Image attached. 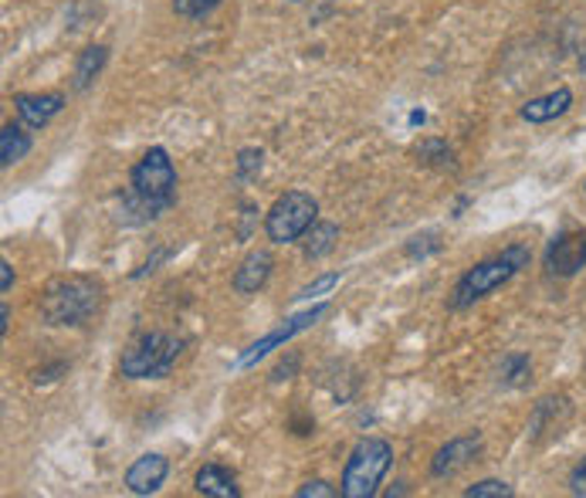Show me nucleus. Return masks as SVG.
<instances>
[{
    "instance_id": "1",
    "label": "nucleus",
    "mask_w": 586,
    "mask_h": 498,
    "mask_svg": "<svg viewBox=\"0 0 586 498\" xmlns=\"http://www.w3.org/2000/svg\"><path fill=\"white\" fill-rule=\"evenodd\" d=\"M177 204V167L164 146L146 149L129 173L123 194V224H149Z\"/></svg>"
},
{
    "instance_id": "2",
    "label": "nucleus",
    "mask_w": 586,
    "mask_h": 498,
    "mask_svg": "<svg viewBox=\"0 0 586 498\" xmlns=\"http://www.w3.org/2000/svg\"><path fill=\"white\" fill-rule=\"evenodd\" d=\"M37 309L48 326H89L102 309V285L89 275H61L42 292Z\"/></svg>"
},
{
    "instance_id": "3",
    "label": "nucleus",
    "mask_w": 586,
    "mask_h": 498,
    "mask_svg": "<svg viewBox=\"0 0 586 498\" xmlns=\"http://www.w3.org/2000/svg\"><path fill=\"white\" fill-rule=\"evenodd\" d=\"M529 261H532V251L526 245H509L502 254L478 261L475 268H467V272L458 279V285H454V292L448 298V309L451 313L472 309L475 302L488 298L495 288L509 285L522 272V268H529Z\"/></svg>"
},
{
    "instance_id": "4",
    "label": "nucleus",
    "mask_w": 586,
    "mask_h": 498,
    "mask_svg": "<svg viewBox=\"0 0 586 498\" xmlns=\"http://www.w3.org/2000/svg\"><path fill=\"white\" fill-rule=\"evenodd\" d=\"M390 468H394V444L386 438L357 441L346 457L342 482H339L342 498H373Z\"/></svg>"
},
{
    "instance_id": "5",
    "label": "nucleus",
    "mask_w": 586,
    "mask_h": 498,
    "mask_svg": "<svg viewBox=\"0 0 586 498\" xmlns=\"http://www.w3.org/2000/svg\"><path fill=\"white\" fill-rule=\"evenodd\" d=\"M180 356H183V339L177 332L153 329V332L136 336L123 350L120 373L126 380H164L173 373Z\"/></svg>"
},
{
    "instance_id": "6",
    "label": "nucleus",
    "mask_w": 586,
    "mask_h": 498,
    "mask_svg": "<svg viewBox=\"0 0 586 498\" xmlns=\"http://www.w3.org/2000/svg\"><path fill=\"white\" fill-rule=\"evenodd\" d=\"M319 220V201L308 190H285V194L268 207L264 235L271 245H295L305 231Z\"/></svg>"
},
{
    "instance_id": "7",
    "label": "nucleus",
    "mask_w": 586,
    "mask_h": 498,
    "mask_svg": "<svg viewBox=\"0 0 586 498\" xmlns=\"http://www.w3.org/2000/svg\"><path fill=\"white\" fill-rule=\"evenodd\" d=\"M326 313H329V305H326V302H319V305H312V309H305V313H298V316L285 319L279 329H271L268 336H261L258 342H251V347L245 350V356L238 360V366H241V370L255 366V363H258V360H264L271 350H279L282 342H289V339H295L298 332H305V329L316 326Z\"/></svg>"
},
{
    "instance_id": "8",
    "label": "nucleus",
    "mask_w": 586,
    "mask_h": 498,
    "mask_svg": "<svg viewBox=\"0 0 586 498\" xmlns=\"http://www.w3.org/2000/svg\"><path fill=\"white\" fill-rule=\"evenodd\" d=\"M482 434H461V438H451L448 444L438 448V454L431 457V478L438 482H448L454 475H461L464 468H472L478 457H482Z\"/></svg>"
},
{
    "instance_id": "9",
    "label": "nucleus",
    "mask_w": 586,
    "mask_h": 498,
    "mask_svg": "<svg viewBox=\"0 0 586 498\" xmlns=\"http://www.w3.org/2000/svg\"><path fill=\"white\" fill-rule=\"evenodd\" d=\"M586 264V231H563L545 245V272L556 279H573Z\"/></svg>"
},
{
    "instance_id": "10",
    "label": "nucleus",
    "mask_w": 586,
    "mask_h": 498,
    "mask_svg": "<svg viewBox=\"0 0 586 498\" xmlns=\"http://www.w3.org/2000/svg\"><path fill=\"white\" fill-rule=\"evenodd\" d=\"M167 475H170V462H167L164 454L149 451V454H139L136 462L129 465V472H126V488H129L133 495H156V491L164 488Z\"/></svg>"
},
{
    "instance_id": "11",
    "label": "nucleus",
    "mask_w": 586,
    "mask_h": 498,
    "mask_svg": "<svg viewBox=\"0 0 586 498\" xmlns=\"http://www.w3.org/2000/svg\"><path fill=\"white\" fill-rule=\"evenodd\" d=\"M14 109L27 129H45L58 112L65 109L61 92H34V95H14Z\"/></svg>"
},
{
    "instance_id": "12",
    "label": "nucleus",
    "mask_w": 586,
    "mask_h": 498,
    "mask_svg": "<svg viewBox=\"0 0 586 498\" xmlns=\"http://www.w3.org/2000/svg\"><path fill=\"white\" fill-rule=\"evenodd\" d=\"M271 268H275V258H271V251L264 248H255L245 254V261L238 264V272H234V292L238 295H255L268 285L271 279Z\"/></svg>"
},
{
    "instance_id": "13",
    "label": "nucleus",
    "mask_w": 586,
    "mask_h": 498,
    "mask_svg": "<svg viewBox=\"0 0 586 498\" xmlns=\"http://www.w3.org/2000/svg\"><path fill=\"white\" fill-rule=\"evenodd\" d=\"M570 105H573V89L560 86L556 92H545V95H539V99H529V102L519 109V116H522L526 123H532V126H542V123H553V120L566 116Z\"/></svg>"
},
{
    "instance_id": "14",
    "label": "nucleus",
    "mask_w": 586,
    "mask_h": 498,
    "mask_svg": "<svg viewBox=\"0 0 586 498\" xmlns=\"http://www.w3.org/2000/svg\"><path fill=\"white\" fill-rule=\"evenodd\" d=\"M193 488L207 498H241V488L234 482V475L224 465H204L193 475Z\"/></svg>"
},
{
    "instance_id": "15",
    "label": "nucleus",
    "mask_w": 586,
    "mask_h": 498,
    "mask_svg": "<svg viewBox=\"0 0 586 498\" xmlns=\"http://www.w3.org/2000/svg\"><path fill=\"white\" fill-rule=\"evenodd\" d=\"M336 241H339V227L329 224V220H316V224H312L308 231H305L302 251H305L308 261H319V258H326V254L336 251Z\"/></svg>"
},
{
    "instance_id": "16",
    "label": "nucleus",
    "mask_w": 586,
    "mask_h": 498,
    "mask_svg": "<svg viewBox=\"0 0 586 498\" xmlns=\"http://www.w3.org/2000/svg\"><path fill=\"white\" fill-rule=\"evenodd\" d=\"M105 61H109V48L105 45H89L82 55H78V61H75V89L86 92L102 75Z\"/></svg>"
},
{
    "instance_id": "17",
    "label": "nucleus",
    "mask_w": 586,
    "mask_h": 498,
    "mask_svg": "<svg viewBox=\"0 0 586 498\" xmlns=\"http://www.w3.org/2000/svg\"><path fill=\"white\" fill-rule=\"evenodd\" d=\"M31 152V136L21 129V126H4L0 129V167H14V163H21L24 157Z\"/></svg>"
},
{
    "instance_id": "18",
    "label": "nucleus",
    "mask_w": 586,
    "mask_h": 498,
    "mask_svg": "<svg viewBox=\"0 0 586 498\" xmlns=\"http://www.w3.org/2000/svg\"><path fill=\"white\" fill-rule=\"evenodd\" d=\"M498 380L505 383V387H526V383L532 380V360L526 353H509L502 360Z\"/></svg>"
},
{
    "instance_id": "19",
    "label": "nucleus",
    "mask_w": 586,
    "mask_h": 498,
    "mask_svg": "<svg viewBox=\"0 0 586 498\" xmlns=\"http://www.w3.org/2000/svg\"><path fill=\"white\" fill-rule=\"evenodd\" d=\"M417 157H420L424 163H431V167H454V152H451V146L441 143V139H424V143L417 146Z\"/></svg>"
},
{
    "instance_id": "20",
    "label": "nucleus",
    "mask_w": 586,
    "mask_h": 498,
    "mask_svg": "<svg viewBox=\"0 0 586 498\" xmlns=\"http://www.w3.org/2000/svg\"><path fill=\"white\" fill-rule=\"evenodd\" d=\"M464 498H516V488L502 478H485L475 482L472 488H464Z\"/></svg>"
},
{
    "instance_id": "21",
    "label": "nucleus",
    "mask_w": 586,
    "mask_h": 498,
    "mask_svg": "<svg viewBox=\"0 0 586 498\" xmlns=\"http://www.w3.org/2000/svg\"><path fill=\"white\" fill-rule=\"evenodd\" d=\"M217 8H221V0H173V11L187 21H201Z\"/></svg>"
},
{
    "instance_id": "22",
    "label": "nucleus",
    "mask_w": 586,
    "mask_h": 498,
    "mask_svg": "<svg viewBox=\"0 0 586 498\" xmlns=\"http://www.w3.org/2000/svg\"><path fill=\"white\" fill-rule=\"evenodd\" d=\"M261 160H264L261 149H241V152H238V180L258 177V173H261Z\"/></svg>"
},
{
    "instance_id": "23",
    "label": "nucleus",
    "mask_w": 586,
    "mask_h": 498,
    "mask_svg": "<svg viewBox=\"0 0 586 498\" xmlns=\"http://www.w3.org/2000/svg\"><path fill=\"white\" fill-rule=\"evenodd\" d=\"M336 495H342V491L333 488V485L323 482V478H312V482H305V485L295 488V498H336Z\"/></svg>"
},
{
    "instance_id": "24",
    "label": "nucleus",
    "mask_w": 586,
    "mask_h": 498,
    "mask_svg": "<svg viewBox=\"0 0 586 498\" xmlns=\"http://www.w3.org/2000/svg\"><path fill=\"white\" fill-rule=\"evenodd\" d=\"M339 285V272H329V275H323V279H316L312 285H305L295 298H316V295H326V292H333Z\"/></svg>"
},
{
    "instance_id": "25",
    "label": "nucleus",
    "mask_w": 586,
    "mask_h": 498,
    "mask_svg": "<svg viewBox=\"0 0 586 498\" xmlns=\"http://www.w3.org/2000/svg\"><path fill=\"white\" fill-rule=\"evenodd\" d=\"M570 491L586 498V457H583V462H576L573 472H570Z\"/></svg>"
},
{
    "instance_id": "26",
    "label": "nucleus",
    "mask_w": 586,
    "mask_h": 498,
    "mask_svg": "<svg viewBox=\"0 0 586 498\" xmlns=\"http://www.w3.org/2000/svg\"><path fill=\"white\" fill-rule=\"evenodd\" d=\"M298 370V356L292 353L289 356V363H279L275 370H271V380H275V383H282V380H292V373Z\"/></svg>"
},
{
    "instance_id": "27",
    "label": "nucleus",
    "mask_w": 586,
    "mask_h": 498,
    "mask_svg": "<svg viewBox=\"0 0 586 498\" xmlns=\"http://www.w3.org/2000/svg\"><path fill=\"white\" fill-rule=\"evenodd\" d=\"M11 285H14V268H11V261L4 258V261H0V292H11Z\"/></svg>"
},
{
    "instance_id": "28",
    "label": "nucleus",
    "mask_w": 586,
    "mask_h": 498,
    "mask_svg": "<svg viewBox=\"0 0 586 498\" xmlns=\"http://www.w3.org/2000/svg\"><path fill=\"white\" fill-rule=\"evenodd\" d=\"M8 329H11V305L4 302L0 305V336H8Z\"/></svg>"
},
{
    "instance_id": "29",
    "label": "nucleus",
    "mask_w": 586,
    "mask_h": 498,
    "mask_svg": "<svg viewBox=\"0 0 586 498\" xmlns=\"http://www.w3.org/2000/svg\"><path fill=\"white\" fill-rule=\"evenodd\" d=\"M579 71L586 75V45H583V52H579Z\"/></svg>"
},
{
    "instance_id": "30",
    "label": "nucleus",
    "mask_w": 586,
    "mask_h": 498,
    "mask_svg": "<svg viewBox=\"0 0 586 498\" xmlns=\"http://www.w3.org/2000/svg\"><path fill=\"white\" fill-rule=\"evenodd\" d=\"M583 190H586V183H583Z\"/></svg>"
}]
</instances>
